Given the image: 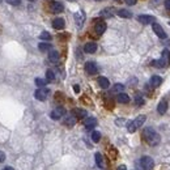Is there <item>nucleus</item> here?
<instances>
[{
	"label": "nucleus",
	"instance_id": "nucleus-9",
	"mask_svg": "<svg viewBox=\"0 0 170 170\" xmlns=\"http://www.w3.org/2000/svg\"><path fill=\"white\" fill-rule=\"evenodd\" d=\"M63 9H64V5L60 3V2H52L50 3V10L52 13H60V12H63Z\"/></svg>",
	"mask_w": 170,
	"mask_h": 170
},
{
	"label": "nucleus",
	"instance_id": "nucleus-7",
	"mask_svg": "<svg viewBox=\"0 0 170 170\" xmlns=\"http://www.w3.org/2000/svg\"><path fill=\"white\" fill-rule=\"evenodd\" d=\"M64 114H65V109H64V107H56V109H54V110L51 111L50 117H51V119H54V120H58V119L62 118Z\"/></svg>",
	"mask_w": 170,
	"mask_h": 170
},
{
	"label": "nucleus",
	"instance_id": "nucleus-37",
	"mask_svg": "<svg viewBox=\"0 0 170 170\" xmlns=\"http://www.w3.org/2000/svg\"><path fill=\"white\" fill-rule=\"evenodd\" d=\"M73 89H75L76 93H79V92H80V86H79V85H75V86H73Z\"/></svg>",
	"mask_w": 170,
	"mask_h": 170
},
{
	"label": "nucleus",
	"instance_id": "nucleus-29",
	"mask_svg": "<svg viewBox=\"0 0 170 170\" xmlns=\"http://www.w3.org/2000/svg\"><path fill=\"white\" fill-rule=\"evenodd\" d=\"M92 140L94 143H98L101 140V134L98 132V131H93V132H92Z\"/></svg>",
	"mask_w": 170,
	"mask_h": 170
},
{
	"label": "nucleus",
	"instance_id": "nucleus-16",
	"mask_svg": "<svg viewBox=\"0 0 170 170\" xmlns=\"http://www.w3.org/2000/svg\"><path fill=\"white\" fill-rule=\"evenodd\" d=\"M149 84H151L153 88H157V86H160V85L162 84V79L160 77V76H152Z\"/></svg>",
	"mask_w": 170,
	"mask_h": 170
},
{
	"label": "nucleus",
	"instance_id": "nucleus-33",
	"mask_svg": "<svg viewBox=\"0 0 170 170\" xmlns=\"http://www.w3.org/2000/svg\"><path fill=\"white\" fill-rule=\"evenodd\" d=\"M5 2L10 5H20L21 4V0H5Z\"/></svg>",
	"mask_w": 170,
	"mask_h": 170
},
{
	"label": "nucleus",
	"instance_id": "nucleus-6",
	"mask_svg": "<svg viewBox=\"0 0 170 170\" xmlns=\"http://www.w3.org/2000/svg\"><path fill=\"white\" fill-rule=\"evenodd\" d=\"M152 29H153V31L156 33V35H157L158 38H161V39L166 38V33H165V30L162 29V26H161L160 24L153 23V24H152Z\"/></svg>",
	"mask_w": 170,
	"mask_h": 170
},
{
	"label": "nucleus",
	"instance_id": "nucleus-24",
	"mask_svg": "<svg viewBox=\"0 0 170 170\" xmlns=\"http://www.w3.org/2000/svg\"><path fill=\"white\" fill-rule=\"evenodd\" d=\"M94 157H96V164H97V166H98V168H103V157H102L101 153H96Z\"/></svg>",
	"mask_w": 170,
	"mask_h": 170
},
{
	"label": "nucleus",
	"instance_id": "nucleus-30",
	"mask_svg": "<svg viewBox=\"0 0 170 170\" xmlns=\"http://www.w3.org/2000/svg\"><path fill=\"white\" fill-rule=\"evenodd\" d=\"M39 38H41V39H43V41H50L51 39V34L48 31H42Z\"/></svg>",
	"mask_w": 170,
	"mask_h": 170
},
{
	"label": "nucleus",
	"instance_id": "nucleus-21",
	"mask_svg": "<svg viewBox=\"0 0 170 170\" xmlns=\"http://www.w3.org/2000/svg\"><path fill=\"white\" fill-rule=\"evenodd\" d=\"M75 123H76V118L73 115H69V117H67L64 119V124L67 126V127H73Z\"/></svg>",
	"mask_w": 170,
	"mask_h": 170
},
{
	"label": "nucleus",
	"instance_id": "nucleus-36",
	"mask_svg": "<svg viewBox=\"0 0 170 170\" xmlns=\"http://www.w3.org/2000/svg\"><path fill=\"white\" fill-rule=\"evenodd\" d=\"M165 8L168 10H170V0H166V2H165Z\"/></svg>",
	"mask_w": 170,
	"mask_h": 170
},
{
	"label": "nucleus",
	"instance_id": "nucleus-25",
	"mask_svg": "<svg viewBox=\"0 0 170 170\" xmlns=\"http://www.w3.org/2000/svg\"><path fill=\"white\" fill-rule=\"evenodd\" d=\"M113 15H114V8H106V9H103L101 12L102 17H111Z\"/></svg>",
	"mask_w": 170,
	"mask_h": 170
},
{
	"label": "nucleus",
	"instance_id": "nucleus-8",
	"mask_svg": "<svg viewBox=\"0 0 170 170\" xmlns=\"http://www.w3.org/2000/svg\"><path fill=\"white\" fill-rule=\"evenodd\" d=\"M138 21L143 25H149V24L155 23V17H153V16H149V15H140L138 17Z\"/></svg>",
	"mask_w": 170,
	"mask_h": 170
},
{
	"label": "nucleus",
	"instance_id": "nucleus-17",
	"mask_svg": "<svg viewBox=\"0 0 170 170\" xmlns=\"http://www.w3.org/2000/svg\"><path fill=\"white\" fill-rule=\"evenodd\" d=\"M98 85H100L102 89H107V88L110 86V81H109L106 77L101 76V77H98Z\"/></svg>",
	"mask_w": 170,
	"mask_h": 170
},
{
	"label": "nucleus",
	"instance_id": "nucleus-19",
	"mask_svg": "<svg viewBox=\"0 0 170 170\" xmlns=\"http://www.w3.org/2000/svg\"><path fill=\"white\" fill-rule=\"evenodd\" d=\"M48 60H50L51 63H58L59 60V52L56 50H51L50 54H48Z\"/></svg>",
	"mask_w": 170,
	"mask_h": 170
},
{
	"label": "nucleus",
	"instance_id": "nucleus-38",
	"mask_svg": "<svg viewBox=\"0 0 170 170\" xmlns=\"http://www.w3.org/2000/svg\"><path fill=\"white\" fill-rule=\"evenodd\" d=\"M118 170H127V169H126V166H124V165H120V166L118 168Z\"/></svg>",
	"mask_w": 170,
	"mask_h": 170
},
{
	"label": "nucleus",
	"instance_id": "nucleus-1",
	"mask_svg": "<svg viewBox=\"0 0 170 170\" xmlns=\"http://www.w3.org/2000/svg\"><path fill=\"white\" fill-rule=\"evenodd\" d=\"M143 138H144V140L151 147H155L157 144H160V141H161L160 135H158L156 131L153 130V128H151V127L144 128V131H143Z\"/></svg>",
	"mask_w": 170,
	"mask_h": 170
},
{
	"label": "nucleus",
	"instance_id": "nucleus-4",
	"mask_svg": "<svg viewBox=\"0 0 170 170\" xmlns=\"http://www.w3.org/2000/svg\"><path fill=\"white\" fill-rule=\"evenodd\" d=\"M140 165H141L143 170H151L155 166V161H153V158L149 156H144L140 158Z\"/></svg>",
	"mask_w": 170,
	"mask_h": 170
},
{
	"label": "nucleus",
	"instance_id": "nucleus-31",
	"mask_svg": "<svg viewBox=\"0 0 170 170\" xmlns=\"http://www.w3.org/2000/svg\"><path fill=\"white\" fill-rule=\"evenodd\" d=\"M46 84H47V80H43V79H39V77H37V79H35V85H37V86L43 88Z\"/></svg>",
	"mask_w": 170,
	"mask_h": 170
},
{
	"label": "nucleus",
	"instance_id": "nucleus-13",
	"mask_svg": "<svg viewBox=\"0 0 170 170\" xmlns=\"http://www.w3.org/2000/svg\"><path fill=\"white\" fill-rule=\"evenodd\" d=\"M84 51L86 54H94L97 51V45L94 42H88L86 45L84 46Z\"/></svg>",
	"mask_w": 170,
	"mask_h": 170
},
{
	"label": "nucleus",
	"instance_id": "nucleus-2",
	"mask_svg": "<svg viewBox=\"0 0 170 170\" xmlns=\"http://www.w3.org/2000/svg\"><path fill=\"white\" fill-rule=\"evenodd\" d=\"M145 119H147V117L145 115H139L136 119H134V120H131V122L127 124V130H128V132H135L136 130H139L143 124L145 123Z\"/></svg>",
	"mask_w": 170,
	"mask_h": 170
},
{
	"label": "nucleus",
	"instance_id": "nucleus-28",
	"mask_svg": "<svg viewBox=\"0 0 170 170\" xmlns=\"http://www.w3.org/2000/svg\"><path fill=\"white\" fill-rule=\"evenodd\" d=\"M124 90V85L123 84H115L113 86V92L114 93H122Z\"/></svg>",
	"mask_w": 170,
	"mask_h": 170
},
{
	"label": "nucleus",
	"instance_id": "nucleus-3",
	"mask_svg": "<svg viewBox=\"0 0 170 170\" xmlns=\"http://www.w3.org/2000/svg\"><path fill=\"white\" fill-rule=\"evenodd\" d=\"M169 64H170V51H169V50H164V51H162L161 59L152 62V65H155V67H157V68L168 67Z\"/></svg>",
	"mask_w": 170,
	"mask_h": 170
},
{
	"label": "nucleus",
	"instance_id": "nucleus-41",
	"mask_svg": "<svg viewBox=\"0 0 170 170\" xmlns=\"http://www.w3.org/2000/svg\"><path fill=\"white\" fill-rule=\"evenodd\" d=\"M2 2H3V0H0V3H2Z\"/></svg>",
	"mask_w": 170,
	"mask_h": 170
},
{
	"label": "nucleus",
	"instance_id": "nucleus-42",
	"mask_svg": "<svg viewBox=\"0 0 170 170\" xmlns=\"http://www.w3.org/2000/svg\"><path fill=\"white\" fill-rule=\"evenodd\" d=\"M115 2H119V0H115Z\"/></svg>",
	"mask_w": 170,
	"mask_h": 170
},
{
	"label": "nucleus",
	"instance_id": "nucleus-27",
	"mask_svg": "<svg viewBox=\"0 0 170 170\" xmlns=\"http://www.w3.org/2000/svg\"><path fill=\"white\" fill-rule=\"evenodd\" d=\"M46 80H47V83H50V81L55 80V73H54L51 69H47V71H46Z\"/></svg>",
	"mask_w": 170,
	"mask_h": 170
},
{
	"label": "nucleus",
	"instance_id": "nucleus-23",
	"mask_svg": "<svg viewBox=\"0 0 170 170\" xmlns=\"http://www.w3.org/2000/svg\"><path fill=\"white\" fill-rule=\"evenodd\" d=\"M75 19H76V23H77V25L79 26H81L83 25V23H84V20H85V16H84V13H76L75 15Z\"/></svg>",
	"mask_w": 170,
	"mask_h": 170
},
{
	"label": "nucleus",
	"instance_id": "nucleus-15",
	"mask_svg": "<svg viewBox=\"0 0 170 170\" xmlns=\"http://www.w3.org/2000/svg\"><path fill=\"white\" fill-rule=\"evenodd\" d=\"M64 20L63 19H55L52 21V26H54V29H56V30H60V29H63L64 28Z\"/></svg>",
	"mask_w": 170,
	"mask_h": 170
},
{
	"label": "nucleus",
	"instance_id": "nucleus-39",
	"mask_svg": "<svg viewBox=\"0 0 170 170\" xmlns=\"http://www.w3.org/2000/svg\"><path fill=\"white\" fill-rule=\"evenodd\" d=\"M3 170H15V169H13V168H10V166H5Z\"/></svg>",
	"mask_w": 170,
	"mask_h": 170
},
{
	"label": "nucleus",
	"instance_id": "nucleus-35",
	"mask_svg": "<svg viewBox=\"0 0 170 170\" xmlns=\"http://www.w3.org/2000/svg\"><path fill=\"white\" fill-rule=\"evenodd\" d=\"M5 160V153L3 151H0V162H3Z\"/></svg>",
	"mask_w": 170,
	"mask_h": 170
},
{
	"label": "nucleus",
	"instance_id": "nucleus-5",
	"mask_svg": "<svg viewBox=\"0 0 170 170\" xmlns=\"http://www.w3.org/2000/svg\"><path fill=\"white\" fill-rule=\"evenodd\" d=\"M48 89H46V88H39V89H37L35 93H34V97L37 98L38 101H45L47 96H48Z\"/></svg>",
	"mask_w": 170,
	"mask_h": 170
},
{
	"label": "nucleus",
	"instance_id": "nucleus-18",
	"mask_svg": "<svg viewBox=\"0 0 170 170\" xmlns=\"http://www.w3.org/2000/svg\"><path fill=\"white\" fill-rule=\"evenodd\" d=\"M117 101L119 103H128L130 102V96L126 94V93H119L117 97Z\"/></svg>",
	"mask_w": 170,
	"mask_h": 170
},
{
	"label": "nucleus",
	"instance_id": "nucleus-22",
	"mask_svg": "<svg viewBox=\"0 0 170 170\" xmlns=\"http://www.w3.org/2000/svg\"><path fill=\"white\" fill-rule=\"evenodd\" d=\"M118 16L119 17H123V19H131L132 17V13L127 9H119L118 10Z\"/></svg>",
	"mask_w": 170,
	"mask_h": 170
},
{
	"label": "nucleus",
	"instance_id": "nucleus-40",
	"mask_svg": "<svg viewBox=\"0 0 170 170\" xmlns=\"http://www.w3.org/2000/svg\"><path fill=\"white\" fill-rule=\"evenodd\" d=\"M29 2H34V0H29Z\"/></svg>",
	"mask_w": 170,
	"mask_h": 170
},
{
	"label": "nucleus",
	"instance_id": "nucleus-34",
	"mask_svg": "<svg viewBox=\"0 0 170 170\" xmlns=\"http://www.w3.org/2000/svg\"><path fill=\"white\" fill-rule=\"evenodd\" d=\"M136 2H138V0H126V4H128V5H135Z\"/></svg>",
	"mask_w": 170,
	"mask_h": 170
},
{
	"label": "nucleus",
	"instance_id": "nucleus-11",
	"mask_svg": "<svg viewBox=\"0 0 170 170\" xmlns=\"http://www.w3.org/2000/svg\"><path fill=\"white\" fill-rule=\"evenodd\" d=\"M106 30V24L103 23V21H96V25H94V31L97 33L98 35L103 34Z\"/></svg>",
	"mask_w": 170,
	"mask_h": 170
},
{
	"label": "nucleus",
	"instance_id": "nucleus-32",
	"mask_svg": "<svg viewBox=\"0 0 170 170\" xmlns=\"http://www.w3.org/2000/svg\"><path fill=\"white\" fill-rule=\"evenodd\" d=\"M135 103H136V105H138V106H141V105H144V98H143L141 96H136L135 97Z\"/></svg>",
	"mask_w": 170,
	"mask_h": 170
},
{
	"label": "nucleus",
	"instance_id": "nucleus-43",
	"mask_svg": "<svg viewBox=\"0 0 170 170\" xmlns=\"http://www.w3.org/2000/svg\"><path fill=\"white\" fill-rule=\"evenodd\" d=\"M97 2H100V0H97Z\"/></svg>",
	"mask_w": 170,
	"mask_h": 170
},
{
	"label": "nucleus",
	"instance_id": "nucleus-26",
	"mask_svg": "<svg viewBox=\"0 0 170 170\" xmlns=\"http://www.w3.org/2000/svg\"><path fill=\"white\" fill-rule=\"evenodd\" d=\"M38 48H39L41 51H47V50H51V45L47 42H42L38 45Z\"/></svg>",
	"mask_w": 170,
	"mask_h": 170
},
{
	"label": "nucleus",
	"instance_id": "nucleus-44",
	"mask_svg": "<svg viewBox=\"0 0 170 170\" xmlns=\"http://www.w3.org/2000/svg\"><path fill=\"white\" fill-rule=\"evenodd\" d=\"M169 25H170V23H169Z\"/></svg>",
	"mask_w": 170,
	"mask_h": 170
},
{
	"label": "nucleus",
	"instance_id": "nucleus-12",
	"mask_svg": "<svg viewBox=\"0 0 170 170\" xmlns=\"http://www.w3.org/2000/svg\"><path fill=\"white\" fill-rule=\"evenodd\" d=\"M166 110H168V101H166V98H162L157 106V111L160 115H164L166 113Z\"/></svg>",
	"mask_w": 170,
	"mask_h": 170
},
{
	"label": "nucleus",
	"instance_id": "nucleus-14",
	"mask_svg": "<svg viewBox=\"0 0 170 170\" xmlns=\"http://www.w3.org/2000/svg\"><path fill=\"white\" fill-rule=\"evenodd\" d=\"M84 126H85L86 130H92L93 127H96L97 126V119L96 118H88V119H85Z\"/></svg>",
	"mask_w": 170,
	"mask_h": 170
},
{
	"label": "nucleus",
	"instance_id": "nucleus-10",
	"mask_svg": "<svg viewBox=\"0 0 170 170\" xmlns=\"http://www.w3.org/2000/svg\"><path fill=\"white\" fill-rule=\"evenodd\" d=\"M85 71H86V73H89V75H96L98 72V67L94 62H88V63H85Z\"/></svg>",
	"mask_w": 170,
	"mask_h": 170
},
{
	"label": "nucleus",
	"instance_id": "nucleus-20",
	"mask_svg": "<svg viewBox=\"0 0 170 170\" xmlns=\"http://www.w3.org/2000/svg\"><path fill=\"white\" fill-rule=\"evenodd\" d=\"M73 117L75 118H79V119H83L86 117V111L84 109H75L73 110Z\"/></svg>",
	"mask_w": 170,
	"mask_h": 170
}]
</instances>
